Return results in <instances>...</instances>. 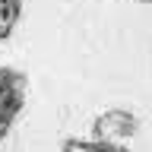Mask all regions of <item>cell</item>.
I'll return each instance as SVG.
<instances>
[{
    "mask_svg": "<svg viewBox=\"0 0 152 152\" xmlns=\"http://www.w3.org/2000/svg\"><path fill=\"white\" fill-rule=\"evenodd\" d=\"M28 98V79L13 66H0V140L13 130Z\"/></svg>",
    "mask_w": 152,
    "mask_h": 152,
    "instance_id": "cell-1",
    "label": "cell"
},
{
    "mask_svg": "<svg viewBox=\"0 0 152 152\" xmlns=\"http://www.w3.org/2000/svg\"><path fill=\"white\" fill-rule=\"evenodd\" d=\"M133 133H136V117L127 111H108L95 121V136H102V140L121 142L127 136H133Z\"/></svg>",
    "mask_w": 152,
    "mask_h": 152,
    "instance_id": "cell-2",
    "label": "cell"
},
{
    "mask_svg": "<svg viewBox=\"0 0 152 152\" xmlns=\"http://www.w3.org/2000/svg\"><path fill=\"white\" fill-rule=\"evenodd\" d=\"M60 152H130L124 142H114V140H102V136H92V140H64Z\"/></svg>",
    "mask_w": 152,
    "mask_h": 152,
    "instance_id": "cell-3",
    "label": "cell"
},
{
    "mask_svg": "<svg viewBox=\"0 0 152 152\" xmlns=\"http://www.w3.org/2000/svg\"><path fill=\"white\" fill-rule=\"evenodd\" d=\"M19 16H22V0H0V41L13 35V28L19 26Z\"/></svg>",
    "mask_w": 152,
    "mask_h": 152,
    "instance_id": "cell-4",
    "label": "cell"
},
{
    "mask_svg": "<svg viewBox=\"0 0 152 152\" xmlns=\"http://www.w3.org/2000/svg\"><path fill=\"white\" fill-rule=\"evenodd\" d=\"M140 3H152V0H140Z\"/></svg>",
    "mask_w": 152,
    "mask_h": 152,
    "instance_id": "cell-5",
    "label": "cell"
}]
</instances>
